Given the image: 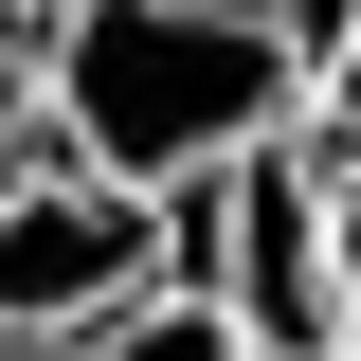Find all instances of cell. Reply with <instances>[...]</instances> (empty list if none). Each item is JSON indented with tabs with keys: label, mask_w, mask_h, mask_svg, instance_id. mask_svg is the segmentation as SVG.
I'll use <instances>...</instances> for the list:
<instances>
[{
	"label": "cell",
	"mask_w": 361,
	"mask_h": 361,
	"mask_svg": "<svg viewBox=\"0 0 361 361\" xmlns=\"http://www.w3.org/2000/svg\"><path fill=\"white\" fill-rule=\"evenodd\" d=\"M37 109H54V163L127 199H199L271 127H307V54L271 37V0H73L37 37Z\"/></svg>",
	"instance_id": "1"
},
{
	"label": "cell",
	"mask_w": 361,
	"mask_h": 361,
	"mask_svg": "<svg viewBox=\"0 0 361 361\" xmlns=\"http://www.w3.org/2000/svg\"><path fill=\"white\" fill-rule=\"evenodd\" d=\"M180 289L253 361H361L343 343V163H325L307 127H271L253 163H217L180 199Z\"/></svg>",
	"instance_id": "2"
},
{
	"label": "cell",
	"mask_w": 361,
	"mask_h": 361,
	"mask_svg": "<svg viewBox=\"0 0 361 361\" xmlns=\"http://www.w3.org/2000/svg\"><path fill=\"white\" fill-rule=\"evenodd\" d=\"M145 289H180V199H127V180L90 163H0V325H54V343H90V325H127Z\"/></svg>",
	"instance_id": "3"
},
{
	"label": "cell",
	"mask_w": 361,
	"mask_h": 361,
	"mask_svg": "<svg viewBox=\"0 0 361 361\" xmlns=\"http://www.w3.org/2000/svg\"><path fill=\"white\" fill-rule=\"evenodd\" d=\"M90 361H253V343H235V325L199 307V289H145L127 325H90Z\"/></svg>",
	"instance_id": "4"
},
{
	"label": "cell",
	"mask_w": 361,
	"mask_h": 361,
	"mask_svg": "<svg viewBox=\"0 0 361 361\" xmlns=\"http://www.w3.org/2000/svg\"><path fill=\"white\" fill-rule=\"evenodd\" d=\"M307 145L361 180V0H343V37H325V73H307Z\"/></svg>",
	"instance_id": "5"
},
{
	"label": "cell",
	"mask_w": 361,
	"mask_h": 361,
	"mask_svg": "<svg viewBox=\"0 0 361 361\" xmlns=\"http://www.w3.org/2000/svg\"><path fill=\"white\" fill-rule=\"evenodd\" d=\"M37 145H54V109H37V18L0 0V163H37Z\"/></svg>",
	"instance_id": "6"
},
{
	"label": "cell",
	"mask_w": 361,
	"mask_h": 361,
	"mask_svg": "<svg viewBox=\"0 0 361 361\" xmlns=\"http://www.w3.org/2000/svg\"><path fill=\"white\" fill-rule=\"evenodd\" d=\"M343 343H361V180H343Z\"/></svg>",
	"instance_id": "7"
},
{
	"label": "cell",
	"mask_w": 361,
	"mask_h": 361,
	"mask_svg": "<svg viewBox=\"0 0 361 361\" xmlns=\"http://www.w3.org/2000/svg\"><path fill=\"white\" fill-rule=\"evenodd\" d=\"M0 361H90V343H54V325H0Z\"/></svg>",
	"instance_id": "8"
},
{
	"label": "cell",
	"mask_w": 361,
	"mask_h": 361,
	"mask_svg": "<svg viewBox=\"0 0 361 361\" xmlns=\"http://www.w3.org/2000/svg\"><path fill=\"white\" fill-rule=\"evenodd\" d=\"M18 18H37V37H54V18H73V0H18Z\"/></svg>",
	"instance_id": "9"
}]
</instances>
